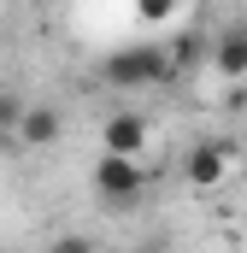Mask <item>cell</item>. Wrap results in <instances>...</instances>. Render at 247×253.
I'll return each mask as SVG.
<instances>
[{
  "label": "cell",
  "instance_id": "6da1fadb",
  "mask_svg": "<svg viewBox=\"0 0 247 253\" xmlns=\"http://www.w3.org/2000/svg\"><path fill=\"white\" fill-rule=\"evenodd\" d=\"M141 189H147L141 159H124V153H100V159H94V194H100V200L129 206V200H141Z\"/></svg>",
  "mask_w": 247,
  "mask_h": 253
},
{
  "label": "cell",
  "instance_id": "7a4b0ae2",
  "mask_svg": "<svg viewBox=\"0 0 247 253\" xmlns=\"http://www.w3.org/2000/svg\"><path fill=\"white\" fill-rule=\"evenodd\" d=\"M171 71H177V65H171L165 47H124V53H112V65H106V83L141 88V83H165Z\"/></svg>",
  "mask_w": 247,
  "mask_h": 253
},
{
  "label": "cell",
  "instance_id": "3957f363",
  "mask_svg": "<svg viewBox=\"0 0 247 253\" xmlns=\"http://www.w3.org/2000/svg\"><path fill=\"white\" fill-rule=\"evenodd\" d=\"M100 141H106V153L141 159V153H147V118H141V112H112L106 129H100Z\"/></svg>",
  "mask_w": 247,
  "mask_h": 253
},
{
  "label": "cell",
  "instance_id": "277c9868",
  "mask_svg": "<svg viewBox=\"0 0 247 253\" xmlns=\"http://www.w3.org/2000/svg\"><path fill=\"white\" fill-rule=\"evenodd\" d=\"M183 171H188V183H194V189L224 183V177H230V141H200V147H188Z\"/></svg>",
  "mask_w": 247,
  "mask_h": 253
},
{
  "label": "cell",
  "instance_id": "5b68a950",
  "mask_svg": "<svg viewBox=\"0 0 247 253\" xmlns=\"http://www.w3.org/2000/svg\"><path fill=\"white\" fill-rule=\"evenodd\" d=\"M212 71L218 77H247V24H230L212 42Z\"/></svg>",
  "mask_w": 247,
  "mask_h": 253
},
{
  "label": "cell",
  "instance_id": "8992f818",
  "mask_svg": "<svg viewBox=\"0 0 247 253\" xmlns=\"http://www.w3.org/2000/svg\"><path fill=\"white\" fill-rule=\"evenodd\" d=\"M18 141H24V147H53V141H59V112H53V106H24Z\"/></svg>",
  "mask_w": 247,
  "mask_h": 253
},
{
  "label": "cell",
  "instance_id": "52a82bcc",
  "mask_svg": "<svg viewBox=\"0 0 247 253\" xmlns=\"http://www.w3.org/2000/svg\"><path fill=\"white\" fill-rule=\"evenodd\" d=\"M183 12V0H135V18L141 24H165V18H177Z\"/></svg>",
  "mask_w": 247,
  "mask_h": 253
},
{
  "label": "cell",
  "instance_id": "ba28073f",
  "mask_svg": "<svg viewBox=\"0 0 247 253\" xmlns=\"http://www.w3.org/2000/svg\"><path fill=\"white\" fill-rule=\"evenodd\" d=\"M18 118H24V106L12 94H0V129H18Z\"/></svg>",
  "mask_w": 247,
  "mask_h": 253
},
{
  "label": "cell",
  "instance_id": "9c48e42d",
  "mask_svg": "<svg viewBox=\"0 0 247 253\" xmlns=\"http://www.w3.org/2000/svg\"><path fill=\"white\" fill-rule=\"evenodd\" d=\"M53 253H100L88 236H65V242H53Z\"/></svg>",
  "mask_w": 247,
  "mask_h": 253
}]
</instances>
